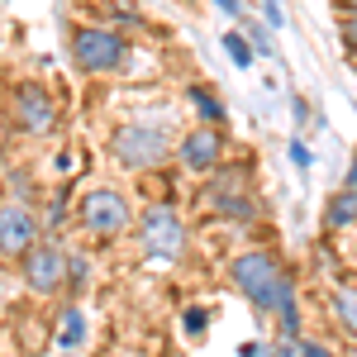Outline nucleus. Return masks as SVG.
<instances>
[{
    "label": "nucleus",
    "mask_w": 357,
    "mask_h": 357,
    "mask_svg": "<svg viewBox=\"0 0 357 357\" xmlns=\"http://www.w3.org/2000/svg\"><path fill=\"white\" fill-rule=\"evenodd\" d=\"M229 276H234L238 296H243L252 310H262V314H281V333L296 338V329H301V314H296V286H291V276L281 272L276 257H267V252H243V257H234Z\"/></svg>",
    "instance_id": "f257e3e1"
},
{
    "label": "nucleus",
    "mask_w": 357,
    "mask_h": 357,
    "mask_svg": "<svg viewBox=\"0 0 357 357\" xmlns=\"http://www.w3.org/2000/svg\"><path fill=\"white\" fill-rule=\"evenodd\" d=\"M110 148L129 172H148V167H158L172 153V138H167L162 124H124Z\"/></svg>",
    "instance_id": "f03ea898"
},
{
    "label": "nucleus",
    "mask_w": 357,
    "mask_h": 357,
    "mask_svg": "<svg viewBox=\"0 0 357 357\" xmlns=\"http://www.w3.org/2000/svg\"><path fill=\"white\" fill-rule=\"evenodd\" d=\"M124 53H129V43L114 29H77L72 33V57H77V67L91 72V77L119 72L124 67Z\"/></svg>",
    "instance_id": "7ed1b4c3"
},
{
    "label": "nucleus",
    "mask_w": 357,
    "mask_h": 357,
    "mask_svg": "<svg viewBox=\"0 0 357 357\" xmlns=\"http://www.w3.org/2000/svg\"><path fill=\"white\" fill-rule=\"evenodd\" d=\"M138 238H143V252H148V257H158V262H172V257H181V248H186V224L176 220L167 205H153V210L143 215V229H138Z\"/></svg>",
    "instance_id": "20e7f679"
},
{
    "label": "nucleus",
    "mask_w": 357,
    "mask_h": 357,
    "mask_svg": "<svg viewBox=\"0 0 357 357\" xmlns=\"http://www.w3.org/2000/svg\"><path fill=\"white\" fill-rule=\"evenodd\" d=\"M134 220V210H129V200L110 186H100V191H91L82 200V224L91 234H100V238H114V234H124Z\"/></svg>",
    "instance_id": "39448f33"
},
{
    "label": "nucleus",
    "mask_w": 357,
    "mask_h": 357,
    "mask_svg": "<svg viewBox=\"0 0 357 357\" xmlns=\"http://www.w3.org/2000/svg\"><path fill=\"white\" fill-rule=\"evenodd\" d=\"M62 281H67V257H62L53 243H33V248H29V252H24V286H29V291L53 296Z\"/></svg>",
    "instance_id": "423d86ee"
},
{
    "label": "nucleus",
    "mask_w": 357,
    "mask_h": 357,
    "mask_svg": "<svg viewBox=\"0 0 357 357\" xmlns=\"http://www.w3.org/2000/svg\"><path fill=\"white\" fill-rule=\"evenodd\" d=\"M10 110H15V124H20L24 134H48L57 124V105H53V96H48L43 86H20Z\"/></svg>",
    "instance_id": "0eeeda50"
},
{
    "label": "nucleus",
    "mask_w": 357,
    "mask_h": 357,
    "mask_svg": "<svg viewBox=\"0 0 357 357\" xmlns=\"http://www.w3.org/2000/svg\"><path fill=\"white\" fill-rule=\"evenodd\" d=\"M38 238V220L29 205H0V252L5 257H24Z\"/></svg>",
    "instance_id": "6e6552de"
},
{
    "label": "nucleus",
    "mask_w": 357,
    "mask_h": 357,
    "mask_svg": "<svg viewBox=\"0 0 357 357\" xmlns=\"http://www.w3.org/2000/svg\"><path fill=\"white\" fill-rule=\"evenodd\" d=\"M220 153H224V138L205 124V129H191V134L176 143V158L186 172H215L220 167Z\"/></svg>",
    "instance_id": "1a4fd4ad"
},
{
    "label": "nucleus",
    "mask_w": 357,
    "mask_h": 357,
    "mask_svg": "<svg viewBox=\"0 0 357 357\" xmlns=\"http://www.w3.org/2000/svg\"><path fill=\"white\" fill-rule=\"evenodd\" d=\"M324 220H329V229H348V224H357V186H348V191H333L329 210H324Z\"/></svg>",
    "instance_id": "9d476101"
},
{
    "label": "nucleus",
    "mask_w": 357,
    "mask_h": 357,
    "mask_svg": "<svg viewBox=\"0 0 357 357\" xmlns=\"http://www.w3.org/2000/svg\"><path fill=\"white\" fill-rule=\"evenodd\" d=\"M57 343H62V353H72V348H82V343H86V314H82V310H67V314H62V333H57Z\"/></svg>",
    "instance_id": "9b49d317"
},
{
    "label": "nucleus",
    "mask_w": 357,
    "mask_h": 357,
    "mask_svg": "<svg viewBox=\"0 0 357 357\" xmlns=\"http://www.w3.org/2000/svg\"><path fill=\"white\" fill-rule=\"evenodd\" d=\"M333 314H338V324L348 333H357V291H333Z\"/></svg>",
    "instance_id": "f8f14e48"
},
{
    "label": "nucleus",
    "mask_w": 357,
    "mask_h": 357,
    "mask_svg": "<svg viewBox=\"0 0 357 357\" xmlns=\"http://www.w3.org/2000/svg\"><path fill=\"white\" fill-rule=\"evenodd\" d=\"M224 53L234 57V67H248L252 62V43H248L243 33H224Z\"/></svg>",
    "instance_id": "ddd939ff"
},
{
    "label": "nucleus",
    "mask_w": 357,
    "mask_h": 357,
    "mask_svg": "<svg viewBox=\"0 0 357 357\" xmlns=\"http://www.w3.org/2000/svg\"><path fill=\"white\" fill-rule=\"evenodd\" d=\"M191 100L200 105V114H205V119H224V105L215 100V96H210V91H205V86H195V91H191Z\"/></svg>",
    "instance_id": "4468645a"
},
{
    "label": "nucleus",
    "mask_w": 357,
    "mask_h": 357,
    "mask_svg": "<svg viewBox=\"0 0 357 357\" xmlns=\"http://www.w3.org/2000/svg\"><path fill=\"white\" fill-rule=\"evenodd\" d=\"M272 357H305L301 338H281V343H272Z\"/></svg>",
    "instance_id": "2eb2a0df"
},
{
    "label": "nucleus",
    "mask_w": 357,
    "mask_h": 357,
    "mask_svg": "<svg viewBox=\"0 0 357 357\" xmlns=\"http://www.w3.org/2000/svg\"><path fill=\"white\" fill-rule=\"evenodd\" d=\"M291 162L301 167V172H310V162H314V158H310V148H305L301 138H296V143H291Z\"/></svg>",
    "instance_id": "dca6fc26"
},
{
    "label": "nucleus",
    "mask_w": 357,
    "mask_h": 357,
    "mask_svg": "<svg viewBox=\"0 0 357 357\" xmlns=\"http://www.w3.org/2000/svg\"><path fill=\"white\" fill-rule=\"evenodd\" d=\"M186 333H191V338L205 333V310H186Z\"/></svg>",
    "instance_id": "f3484780"
},
{
    "label": "nucleus",
    "mask_w": 357,
    "mask_h": 357,
    "mask_svg": "<svg viewBox=\"0 0 357 357\" xmlns=\"http://www.w3.org/2000/svg\"><path fill=\"white\" fill-rule=\"evenodd\" d=\"M252 48H257V53H276L272 38H267V29H252Z\"/></svg>",
    "instance_id": "a211bd4d"
},
{
    "label": "nucleus",
    "mask_w": 357,
    "mask_h": 357,
    "mask_svg": "<svg viewBox=\"0 0 357 357\" xmlns=\"http://www.w3.org/2000/svg\"><path fill=\"white\" fill-rule=\"evenodd\" d=\"M301 353H305V357H333L329 348H324V343H314V338H305V343H301Z\"/></svg>",
    "instance_id": "6ab92c4d"
},
{
    "label": "nucleus",
    "mask_w": 357,
    "mask_h": 357,
    "mask_svg": "<svg viewBox=\"0 0 357 357\" xmlns=\"http://www.w3.org/2000/svg\"><path fill=\"white\" fill-rule=\"evenodd\" d=\"M215 5H220L229 20H238V15H243V5H238V0H215Z\"/></svg>",
    "instance_id": "aec40b11"
},
{
    "label": "nucleus",
    "mask_w": 357,
    "mask_h": 357,
    "mask_svg": "<svg viewBox=\"0 0 357 357\" xmlns=\"http://www.w3.org/2000/svg\"><path fill=\"white\" fill-rule=\"evenodd\" d=\"M243 357H272V348H267V343H248Z\"/></svg>",
    "instance_id": "412c9836"
},
{
    "label": "nucleus",
    "mask_w": 357,
    "mask_h": 357,
    "mask_svg": "<svg viewBox=\"0 0 357 357\" xmlns=\"http://www.w3.org/2000/svg\"><path fill=\"white\" fill-rule=\"evenodd\" d=\"M348 186H357V153H353V172H348Z\"/></svg>",
    "instance_id": "4be33fe9"
},
{
    "label": "nucleus",
    "mask_w": 357,
    "mask_h": 357,
    "mask_svg": "<svg viewBox=\"0 0 357 357\" xmlns=\"http://www.w3.org/2000/svg\"><path fill=\"white\" fill-rule=\"evenodd\" d=\"M343 5H348V10H353V15H357V0H343Z\"/></svg>",
    "instance_id": "5701e85b"
}]
</instances>
